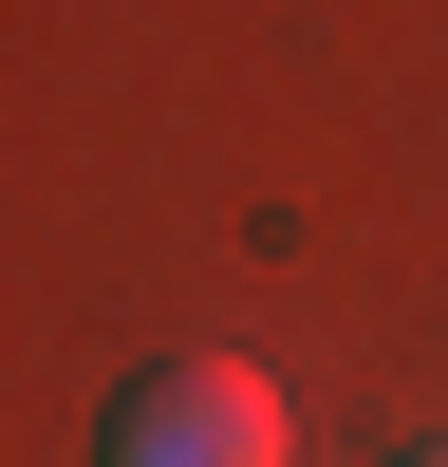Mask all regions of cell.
<instances>
[{
    "instance_id": "cell-2",
    "label": "cell",
    "mask_w": 448,
    "mask_h": 467,
    "mask_svg": "<svg viewBox=\"0 0 448 467\" xmlns=\"http://www.w3.org/2000/svg\"><path fill=\"white\" fill-rule=\"evenodd\" d=\"M392 467H448V431H430V449H392Z\"/></svg>"
},
{
    "instance_id": "cell-1",
    "label": "cell",
    "mask_w": 448,
    "mask_h": 467,
    "mask_svg": "<svg viewBox=\"0 0 448 467\" xmlns=\"http://www.w3.org/2000/svg\"><path fill=\"white\" fill-rule=\"evenodd\" d=\"M94 467H299V411L261 356H149V374H112Z\"/></svg>"
}]
</instances>
